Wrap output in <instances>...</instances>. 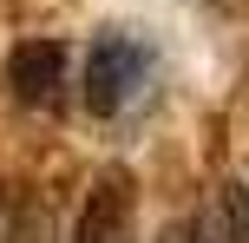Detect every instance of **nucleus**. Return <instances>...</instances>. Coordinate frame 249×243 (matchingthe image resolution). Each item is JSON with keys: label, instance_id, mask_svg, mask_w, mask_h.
<instances>
[{"label": "nucleus", "instance_id": "obj_1", "mask_svg": "<svg viewBox=\"0 0 249 243\" xmlns=\"http://www.w3.org/2000/svg\"><path fill=\"white\" fill-rule=\"evenodd\" d=\"M144 73H151V46H144L138 33H124V26L92 33V46H86V79H79L86 112H92V118L124 112V105L144 92Z\"/></svg>", "mask_w": 249, "mask_h": 243}, {"label": "nucleus", "instance_id": "obj_2", "mask_svg": "<svg viewBox=\"0 0 249 243\" xmlns=\"http://www.w3.org/2000/svg\"><path fill=\"white\" fill-rule=\"evenodd\" d=\"M72 243H138V191H131V171H99V178H92Z\"/></svg>", "mask_w": 249, "mask_h": 243}, {"label": "nucleus", "instance_id": "obj_3", "mask_svg": "<svg viewBox=\"0 0 249 243\" xmlns=\"http://www.w3.org/2000/svg\"><path fill=\"white\" fill-rule=\"evenodd\" d=\"M7 86L20 105H33V112H53L59 105V86H66V39H20V46L7 53Z\"/></svg>", "mask_w": 249, "mask_h": 243}, {"label": "nucleus", "instance_id": "obj_4", "mask_svg": "<svg viewBox=\"0 0 249 243\" xmlns=\"http://www.w3.org/2000/svg\"><path fill=\"white\" fill-rule=\"evenodd\" d=\"M158 243H210V230H203V217H184V224H171Z\"/></svg>", "mask_w": 249, "mask_h": 243}]
</instances>
